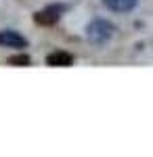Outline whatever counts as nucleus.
<instances>
[{"label": "nucleus", "instance_id": "5", "mask_svg": "<svg viewBox=\"0 0 153 157\" xmlns=\"http://www.w3.org/2000/svg\"><path fill=\"white\" fill-rule=\"evenodd\" d=\"M136 2L139 0H103V4L113 13H130L136 6Z\"/></svg>", "mask_w": 153, "mask_h": 157}, {"label": "nucleus", "instance_id": "4", "mask_svg": "<svg viewBox=\"0 0 153 157\" xmlns=\"http://www.w3.org/2000/svg\"><path fill=\"white\" fill-rule=\"evenodd\" d=\"M71 63H73V57L63 50H57L46 57V65H50V67H69Z\"/></svg>", "mask_w": 153, "mask_h": 157}, {"label": "nucleus", "instance_id": "3", "mask_svg": "<svg viewBox=\"0 0 153 157\" xmlns=\"http://www.w3.org/2000/svg\"><path fill=\"white\" fill-rule=\"evenodd\" d=\"M0 46H9V48H25L27 40L21 34L13 32V29H4L0 32Z\"/></svg>", "mask_w": 153, "mask_h": 157}, {"label": "nucleus", "instance_id": "2", "mask_svg": "<svg viewBox=\"0 0 153 157\" xmlns=\"http://www.w3.org/2000/svg\"><path fill=\"white\" fill-rule=\"evenodd\" d=\"M63 9H65L63 4H53V6H46L44 11H40V13H36V15H34L36 23H38V25H55L57 21H59Z\"/></svg>", "mask_w": 153, "mask_h": 157}, {"label": "nucleus", "instance_id": "1", "mask_svg": "<svg viewBox=\"0 0 153 157\" xmlns=\"http://www.w3.org/2000/svg\"><path fill=\"white\" fill-rule=\"evenodd\" d=\"M113 32H116V27L113 23H109L107 19H92L88 27H86V38L96 44V46H101V44H105L109 38L113 36Z\"/></svg>", "mask_w": 153, "mask_h": 157}, {"label": "nucleus", "instance_id": "6", "mask_svg": "<svg viewBox=\"0 0 153 157\" xmlns=\"http://www.w3.org/2000/svg\"><path fill=\"white\" fill-rule=\"evenodd\" d=\"M9 63H11V65H19V67H27V65L32 63V59H29L27 55H15V57L9 59Z\"/></svg>", "mask_w": 153, "mask_h": 157}]
</instances>
